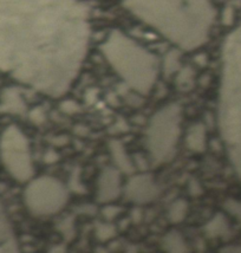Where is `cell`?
Instances as JSON below:
<instances>
[{
  "mask_svg": "<svg viewBox=\"0 0 241 253\" xmlns=\"http://www.w3.org/2000/svg\"><path fill=\"white\" fill-rule=\"evenodd\" d=\"M89 32L77 0H0V68L25 81L65 82L85 56Z\"/></svg>",
  "mask_w": 241,
  "mask_h": 253,
  "instance_id": "6da1fadb",
  "label": "cell"
},
{
  "mask_svg": "<svg viewBox=\"0 0 241 253\" xmlns=\"http://www.w3.org/2000/svg\"><path fill=\"white\" fill-rule=\"evenodd\" d=\"M135 16L185 50L200 46L214 19L209 0H124Z\"/></svg>",
  "mask_w": 241,
  "mask_h": 253,
  "instance_id": "7a4b0ae2",
  "label": "cell"
}]
</instances>
